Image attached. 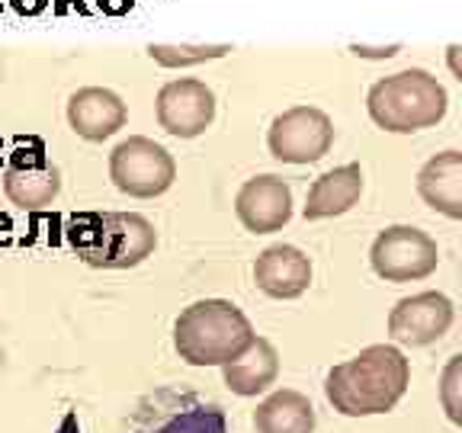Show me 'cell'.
Instances as JSON below:
<instances>
[{"label": "cell", "mask_w": 462, "mask_h": 433, "mask_svg": "<svg viewBox=\"0 0 462 433\" xmlns=\"http://www.w3.org/2000/svg\"><path fill=\"white\" fill-rule=\"evenodd\" d=\"M363 196V170L360 164H344L334 170L321 173L309 189L302 216L309 222H321V218H334L350 212Z\"/></svg>", "instance_id": "2e32d148"}, {"label": "cell", "mask_w": 462, "mask_h": 433, "mask_svg": "<svg viewBox=\"0 0 462 433\" xmlns=\"http://www.w3.org/2000/svg\"><path fill=\"white\" fill-rule=\"evenodd\" d=\"M68 244L97 270H132L152 257L158 231L138 212H103V216H74Z\"/></svg>", "instance_id": "3957f363"}, {"label": "cell", "mask_w": 462, "mask_h": 433, "mask_svg": "<svg viewBox=\"0 0 462 433\" xmlns=\"http://www.w3.org/2000/svg\"><path fill=\"white\" fill-rule=\"evenodd\" d=\"M235 216L251 235H273L292 218V189L276 173L251 177L235 196Z\"/></svg>", "instance_id": "8fae6325"}, {"label": "cell", "mask_w": 462, "mask_h": 433, "mask_svg": "<svg viewBox=\"0 0 462 433\" xmlns=\"http://www.w3.org/2000/svg\"><path fill=\"white\" fill-rule=\"evenodd\" d=\"M231 51V45H148L154 65L161 68H189L202 61H216Z\"/></svg>", "instance_id": "d6986e66"}, {"label": "cell", "mask_w": 462, "mask_h": 433, "mask_svg": "<svg viewBox=\"0 0 462 433\" xmlns=\"http://www.w3.org/2000/svg\"><path fill=\"white\" fill-rule=\"evenodd\" d=\"M109 180L132 199H158L177 180V164L171 152L154 138L132 135L109 154Z\"/></svg>", "instance_id": "5b68a950"}, {"label": "cell", "mask_w": 462, "mask_h": 433, "mask_svg": "<svg viewBox=\"0 0 462 433\" xmlns=\"http://www.w3.org/2000/svg\"><path fill=\"white\" fill-rule=\"evenodd\" d=\"M456 305L443 292H418L398 299L389 311V337L404 346L437 344L453 327Z\"/></svg>", "instance_id": "30bf717a"}, {"label": "cell", "mask_w": 462, "mask_h": 433, "mask_svg": "<svg viewBox=\"0 0 462 433\" xmlns=\"http://www.w3.org/2000/svg\"><path fill=\"white\" fill-rule=\"evenodd\" d=\"M125 103L109 87H80L68 100V125L84 142H106L125 125Z\"/></svg>", "instance_id": "5bb4252c"}, {"label": "cell", "mask_w": 462, "mask_h": 433, "mask_svg": "<svg viewBox=\"0 0 462 433\" xmlns=\"http://www.w3.org/2000/svg\"><path fill=\"white\" fill-rule=\"evenodd\" d=\"M411 385V363L395 344H373L328 373L325 398L344 418L389 414Z\"/></svg>", "instance_id": "6da1fadb"}, {"label": "cell", "mask_w": 462, "mask_h": 433, "mask_svg": "<svg viewBox=\"0 0 462 433\" xmlns=\"http://www.w3.org/2000/svg\"><path fill=\"white\" fill-rule=\"evenodd\" d=\"M158 125L173 138H199L216 119V94L196 78L167 80L154 100Z\"/></svg>", "instance_id": "9c48e42d"}, {"label": "cell", "mask_w": 462, "mask_h": 433, "mask_svg": "<svg viewBox=\"0 0 462 433\" xmlns=\"http://www.w3.org/2000/svg\"><path fill=\"white\" fill-rule=\"evenodd\" d=\"M449 109L447 87L424 68H408L375 80L366 94V113L383 132L411 135L443 123Z\"/></svg>", "instance_id": "277c9868"}, {"label": "cell", "mask_w": 462, "mask_h": 433, "mask_svg": "<svg viewBox=\"0 0 462 433\" xmlns=\"http://www.w3.org/2000/svg\"><path fill=\"white\" fill-rule=\"evenodd\" d=\"M132 433H228V427L218 404L167 389L138 408Z\"/></svg>", "instance_id": "ba28073f"}, {"label": "cell", "mask_w": 462, "mask_h": 433, "mask_svg": "<svg viewBox=\"0 0 462 433\" xmlns=\"http://www.w3.org/2000/svg\"><path fill=\"white\" fill-rule=\"evenodd\" d=\"M14 7L20 10V14H42L45 0H14Z\"/></svg>", "instance_id": "44dd1931"}, {"label": "cell", "mask_w": 462, "mask_h": 433, "mask_svg": "<svg viewBox=\"0 0 462 433\" xmlns=\"http://www.w3.org/2000/svg\"><path fill=\"white\" fill-rule=\"evenodd\" d=\"M267 148L280 164H315L334 148V123L325 109L292 106L270 123Z\"/></svg>", "instance_id": "52a82bcc"}, {"label": "cell", "mask_w": 462, "mask_h": 433, "mask_svg": "<svg viewBox=\"0 0 462 433\" xmlns=\"http://www.w3.org/2000/svg\"><path fill=\"white\" fill-rule=\"evenodd\" d=\"M4 193L23 212L49 209L61 193V173L42 158V148L36 144L32 158H23V152L14 154L10 167L4 170Z\"/></svg>", "instance_id": "7c38bea8"}, {"label": "cell", "mask_w": 462, "mask_h": 433, "mask_svg": "<svg viewBox=\"0 0 462 433\" xmlns=\"http://www.w3.org/2000/svg\"><path fill=\"white\" fill-rule=\"evenodd\" d=\"M418 196L433 212L459 222L462 218V152L433 154L418 173Z\"/></svg>", "instance_id": "9a60e30c"}, {"label": "cell", "mask_w": 462, "mask_h": 433, "mask_svg": "<svg viewBox=\"0 0 462 433\" xmlns=\"http://www.w3.org/2000/svg\"><path fill=\"white\" fill-rule=\"evenodd\" d=\"M254 282L263 296L292 302L311 286V260L292 244H273L254 260Z\"/></svg>", "instance_id": "4fadbf2b"}, {"label": "cell", "mask_w": 462, "mask_h": 433, "mask_svg": "<svg viewBox=\"0 0 462 433\" xmlns=\"http://www.w3.org/2000/svg\"><path fill=\"white\" fill-rule=\"evenodd\" d=\"M222 379L228 385V392H235L241 398H254L260 392H267L280 379V354H276V346L267 337H254L245 354L225 363Z\"/></svg>", "instance_id": "e0dca14e"}, {"label": "cell", "mask_w": 462, "mask_h": 433, "mask_svg": "<svg viewBox=\"0 0 462 433\" xmlns=\"http://www.w3.org/2000/svg\"><path fill=\"white\" fill-rule=\"evenodd\" d=\"M254 337L251 318L228 299H199L173 321V350L189 366H225Z\"/></svg>", "instance_id": "7a4b0ae2"}, {"label": "cell", "mask_w": 462, "mask_h": 433, "mask_svg": "<svg viewBox=\"0 0 462 433\" xmlns=\"http://www.w3.org/2000/svg\"><path fill=\"white\" fill-rule=\"evenodd\" d=\"M257 433H315V408L296 389H276L254 411Z\"/></svg>", "instance_id": "ac0fdd59"}, {"label": "cell", "mask_w": 462, "mask_h": 433, "mask_svg": "<svg viewBox=\"0 0 462 433\" xmlns=\"http://www.w3.org/2000/svg\"><path fill=\"white\" fill-rule=\"evenodd\" d=\"M369 267L385 282H418L440 267V247L414 225H389L369 247Z\"/></svg>", "instance_id": "8992f818"}, {"label": "cell", "mask_w": 462, "mask_h": 433, "mask_svg": "<svg viewBox=\"0 0 462 433\" xmlns=\"http://www.w3.org/2000/svg\"><path fill=\"white\" fill-rule=\"evenodd\" d=\"M456 375H459V356H453V363L447 366V375H443V408H447L449 420H453V424H459V404L453 401Z\"/></svg>", "instance_id": "ffe728a7"}]
</instances>
